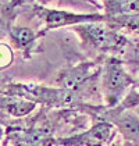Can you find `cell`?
Wrapping results in <instances>:
<instances>
[{"mask_svg": "<svg viewBox=\"0 0 139 146\" xmlns=\"http://www.w3.org/2000/svg\"><path fill=\"white\" fill-rule=\"evenodd\" d=\"M79 39L85 52L95 58L118 57L128 67L139 66V38L109 21L77 25L70 29Z\"/></svg>", "mask_w": 139, "mask_h": 146, "instance_id": "1", "label": "cell"}, {"mask_svg": "<svg viewBox=\"0 0 139 146\" xmlns=\"http://www.w3.org/2000/svg\"><path fill=\"white\" fill-rule=\"evenodd\" d=\"M1 95L23 96L25 99L38 103L40 107L61 110V109H79L85 103L78 93L70 89H64L52 84L39 82H15L6 81L1 82Z\"/></svg>", "mask_w": 139, "mask_h": 146, "instance_id": "2", "label": "cell"}, {"mask_svg": "<svg viewBox=\"0 0 139 146\" xmlns=\"http://www.w3.org/2000/svg\"><path fill=\"white\" fill-rule=\"evenodd\" d=\"M136 77L131 72L127 64L118 57H106L102 61L100 90L103 104L117 107L129 90L135 86Z\"/></svg>", "mask_w": 139, "mask_h": 146, "instance_id": "3", "label": "cell"}, {"mask_svg": "<svg viewBox=\"0 0 139 146\" xmlns=\"http://www.w3.org/2000/svg\"><path fill=\"white\" fill-rule=\"evenodd\" d=\"M78 110L88 114L92 118V123L109 121L114 124L122 139L139 145V114L135 110H122L104 104H83Z\"/></svg>", "mask_w": 139, "mask_h": 146, "instance_id": "4", "label": "cell"}, {"mask_svg": "<svg viewBox=\"0 0 139 146\" xmlns=\"http://www.w3.org/2000/svg\"><path fill=\"white\" fill-rule=\"evenodd\" d=\"M1 35L3 38H7L13 49L18 52L24 60H31L35 54L43 50L42 38L45 35L32 27L13 23L1 28Z\"/></svg>", "mask_w": 139, "mask_h": 146, "instance_id": "5", "label": "cell"}, {"mask_svg": "<svg viewBox=\"0 0 139 146\" xmlns=\"http://www.w3.org/2000/svg\"><path fill=\"white\" fill-rule=\"evenodd\" d=\"M118 138V129L109 121H93L92 125L75 135L56 141L54 146H110Z\"/></svg>", "mask_w": 139, "mask_h": 146, "instance_id": "6", "label": "cell"}, {"mask_svg": "<svg viewBox=\"0 0 139 146\" xmlns=\"http://www.w3.org/2000/svg\"><path fill=\"white\" fill-rule=\"evenodd\" d=\"M38 103L23 96L1 95V118L23 120L29 117L38 109Z\"/></svg>", "mask_w": 139, "mask_h": 146, "instance_id": "7", "label": "cell"}, {"mask_svg": "<svg viewBox=\"0 0 139 146\" xmlns=\"http://www.w3.org/2000/svg\"><path fill=\"white\" fill-rule=\"evenodd\" d=\"M102 11L113 18V17H131L139 15V0H96Z\"/></svg>", "mask_w": 139, "mask_h": 146, "instance_id": "8", "label": "cell"}, {"mask_svg": "<svg viewBox=\"0 0 139 146\" xmlns=\"http://www.w3.org/2000/svg\"><path fill=\"white\" fill-rule=\"evenodd\" d=\"M34 1L50 9H67V10H75V11L85 10L86 13L102 11V7L96 0H34Z\"/></svg>", "mask_w": 139, "mask_h": 146, "instance_id": "9", "label": "cell"}, {"mask_svg": "<svg viewBox=\"0 0 139 146\" xmlns=\"http://www.w3.org/2000/svg\"><path fill=\"white\" fill-rule=\"evenodd\" d=\"M109 23L114 24L118 28L139 38V15H131V17L121 15V17H113V18L109 17Z\"/></svg>", "mask_w": 139, "mask_h": 146, "instance_id": "10", "label": "cell"}, {"mask_svg": "<svg viewBox=\"0 0 139 146\" xmlns=\"http://www.w3.org/2000/svg\"><path fill=\"white\" fill-rule=\"evenodd\" d=\"M135 88L139 90V74L136 75V82H135Z\"/></svg>", "mask_w": 139, "mask_h": 146, "instance_id": "11", "label": "cell"}]
</instances>
